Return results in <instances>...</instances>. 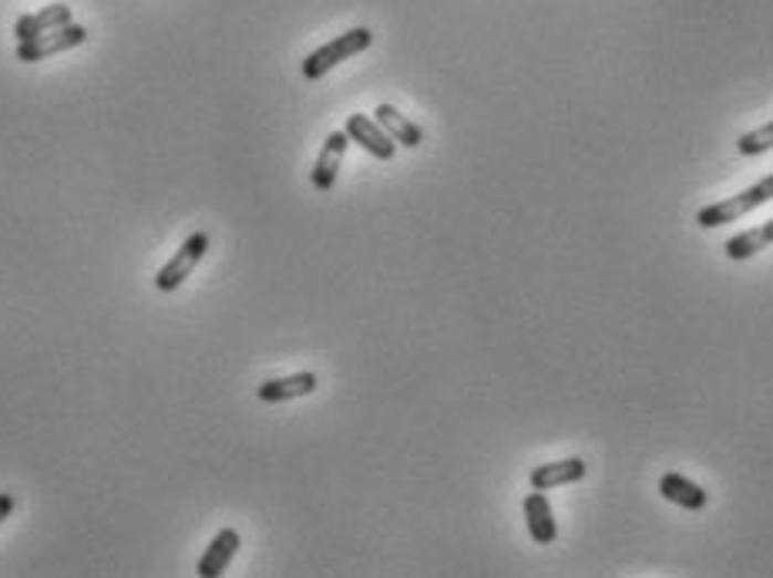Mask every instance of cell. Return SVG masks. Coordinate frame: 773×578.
Listing matches in <instances>:
<instances>
[{"mask_svg":"<svg viewBox=\"0 0 773 578\" xmlns=\"http://www.w3.org/2000/svg\"><path fill=\"white\" fill-rule=\"evenodd\" d=\"M766 202H773V176L760 179L756 186L743 189L740 196H727V199H720V202L700 209V212H697V222H700V229H720V225H727V222H737V219L750 216L753 209H760V206H766Z\"/></svg>","mask_w":773,"mask_h":578,"instance_id":"1","label":"cell"},{"mask_svg":"<svg viewBox=\"0 0 773 578\" xmlns=\"http://www.w3.org/2000/svg\"><path fill=\"white\" fill-rule=\"evenodd\" d=\"M374 44V31L370 28H354L347 34H340L333 41H326L323 48H316L313 54H306L303 61V77L306 81H320L323 74H330L340 61H351L354 54L367 51Z\"/></svg>","mask_w":773,"mask_h":578,"instance_id":"2","label":"cell"},{"mask_svg":"<svg viewBox=\"0 0 773 578\" xmlns=\"http://www.w3.org/2000/svg\"><path fill=\"white\" fill-rule=\"evenodd\" d=\"M209 232H202V229H196L182 245H179V253L171 256L158 273H155V290L158 293H176L189 276H192V270L206 260V253H209Z\"/></svg>","mask_w":773,"mask_h":578,"instance_id":"3","label":"cell"},{"mask_svg":"<svg viewBox=\"0 0 773 578\" xmlns=\"http://www.w3.org/2000/svg\"><path fill=\"white\" fill-rule=\"evenodd\" d=\"M84 41H88V31L71 21V24H64V28H58V31L38 34V38H31V41H18V61H24V64L48 61V57L64 54V51H71V48H77V44H84Z\"/></svg>","mask_w":773,"mask_h":578,"instance_id":"4","label":"cell"},{"mask_svg":"<svg viewBox=\"0 0 773 578\" xmlns=\"http://www.w3.org/2000/svg\"><path fill=\"white\" fill-rule=\"evenodd\" d=\"M347 145H351V135L347 132H330L316 161H313V172H310V182L316 192H330L336 176H340V165H343V155H347Z\"/></svg>","mask_w":773,"mask_h":578,"instance_id":"5","label":"cell"},{"mask_svg":"<svg viewBox=\"0 0 773 578\" xmlns=\"http://www.w3.org/2000/svg\"><path fill=\"white\" fill-rule=\"evenodd\" d=\"M343 132L351 135V141H357L364 151H370L374 158L380 161H390L397 155V141L377 125V118H367V115H351L347 125H343Z\"/></svg>","mask_w":773,"mask_h":578,"instance_id":"6","label":"cell"},{"mask_svg":"<svg viewBox=\"0 0 773 578\" xmlns=\"http://www.w3.org/2000/svg\"><path fill=\"white\" fill-rule=\"evenodd\" d=\"M239 545H242L239 532H236V528H222V532L206 545V555L199 558L196 575H199V578H219V575L229 568V561L236 558Z\"/></svg>","mask_w":773,"mask_h":578,"instance_id":"7","label":"cell"},{"mask_svg":"<svg viewBox=\"0 0 773 578\" xmlns=\"http://www.w3.org/2000/svg\"><path fill=\"white\" fill-rule=\"evenodd\" d=\"M320 387L316 374L310 370H300V374H290V377H276V380H267L260 383V390H255V397H260L263 403H286V400H296V397H306Z\"/></svg>","mask_w":773,"mask_h":578,"instance_id":"8","label":"cell"},{"mask_svg":"<svg viewBox=\"0 0 773 578\" xmlns=\"http://www.w3.org/2000/svg\"><path fill=\"white\" fill-rule=\"evenodd\" d=\"M525 525H529V535L535 545H555L558 538V525H555V515H552V505L542 491L532 487V494L525 498Z\"/></svg>","mask_w":773,"mask_h":578,"instance_id":"9","label":"cell"},{"mask_svg":"<svg viewBox=\"0 0 773 578\" xmlns=\"http://www.w3.org/2000/svg\"><path fill=\"white\" fill-rule=\"evenodd\" d=\"M659 494H662L666 502H672V505H679V508H686V512H703L707 502H710V494H707L697 481L682 477V474H662Z\"/></svg>","mask_w":773,"mask_h":578,"instance_id":"10","label":"cell"},{"mask_svg":"<svg viewBox=\"0 0 773 578\" xmlns=\"http://www.w3.org/2000/svg\"><path fill=\"white\" fill-rule=\"evenodd\" d=\"M588 474V464L582 458H565V461H552V464H539L532 474H529V484L535 491H549V487H558V484H575Z\"/></svg>","mask_w":773,"mask_h":578,"instance_id":"11","label":"cell"},{"mask_svg":"<svg viewBox=\"0 0 773 578\" xmlns=\"http://www.w3.org/2000/svg\"><path fill=\"white\" fill-rule=\"evenodd\" d=\"M64 24H71V8H67V4H51V8H44V11H34V14L18 18L14 34H18V41H31V38H38V34L58 31V28H64Z\"/></svg>","mask_w":773,"mask_h":578,"instance_id":"12","label":"cell"},{"mask_svg":"<svg viewBox=\"0 0 773 578\" xmlns=\"http://www.w3.org/2000/svg\"><path fill=\"white\" fill-rule=\"evenodd\" d=\"M374 118H377V125L397 141V148H417V145L424 141L420 125H414V122H410L407 115H400L394 105H377Z\"/></svg>","mask_w":773,"mask_h":578,"instance_id":"13","label":"cell"},{"mask_svg":"<svg viewBox=\"0 0 773 578\" xmlns=\"http://www.w3.org/2000/svg\"><path fill=\"white\" fill-rule=\"evenodd\" d=\"M766 245H773V219H766L763 225L756 229H746L740 235H733L723 250H727V260L733 263H743V260H753L760 250H766Z\"/></svg>","mask_w":773,"mask_h":578,"instance_id":"14","label":"cell"},{"mask_svg":"<svg viewBox=\"0 0 773 578\" xmlns=\"http://www.w3.org/2000/svg\"><path fill=\"white\" fill-rule=\"evenodd\" d=\"M773 148V122H766V125H760V128H753V132H743L740 138H737V151L740 155H763V151H770Z\"/></svg>","mask_w":773,"mask_h":578,"instance_id":"15","label":"cell"},{"mask_svg":"<svg viewBox=\"0 0 773 578\" xmlns=\"http://www.w3.org/2000/svg\"><path fill=\"white\" fill-rule=\"evenodd\" d=\"M14 508H18V498L11 491H0V525H4L11 515H14Z\"/></svg>","mask_w":773,"mask_h":578,"instance_id":"16","label":"cell"}]
</instances>
